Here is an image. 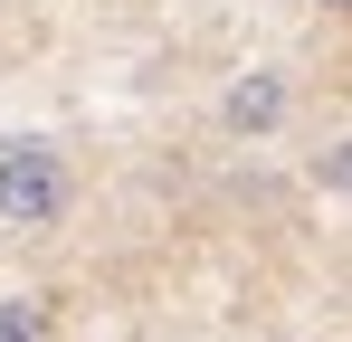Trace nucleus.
I'll return each mask as SVG.
<instances>
[{
  "label": "nucleus",
  "mask_w": 352,
  "mask_h": 342,
  "mask_svg": "<svg viewBox=\"0 0 352 342\" xmlns=\"http://www.w3.org/2000/svg\"><path fill=\"white\" fill-rule=\"evenodd\" d=\"M219 124H229V133H276V124H286V76H267V67L238 76L229 95H219Z\"/></svg>",
  "instance_id": "2"
},
{
  "label": "nucleus",
  "mask_w": 352,
  "mask_h": 342,
  "mask_svg": "<svg viewBox=\"0 0 352 342\" xmlns=\"http://www.w3.org/2000/svg\"><path fill=\"white\" fill-rule=\"evenodd\" d=\"M324 10H352V0H324Z\"/></svg>",
  "instance_id": "4"
},
{
  "label": "nucleus",
  "mask_w": 352,
  "mask_h": 342,
  "mask_svg": "<svg viewBox=\"0 0 352 342\" xmlns=\"http://www.w3.org/2000/svg\"><path fill=\"white\" fill-rule=\"evenodd\" d=\"M0 342H48V304L38 295H0Z\"/></svg>",
  "instance_id": "3"
},
{
  "label": "nucleus",
  "mask_w": 352,
  "mask_h": 342,
  "mask_svg": "<svg viewBox=\"0 0 352 342\" xmlns=\"http://www.w3.org/2000/svg\"><path fill=\"white\" fill-rule=\"evenodd\" d=\"M67 200H76V181H67L58 143H10L0 152V219L10 228H58Z\"/></svg>",
  "instance_id": "1"
}]
</instances>
